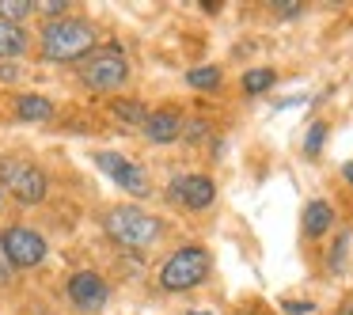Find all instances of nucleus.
Wrapping results in <instances>:
<instances>
[{"label": "nucleus", "mask_w": 353, "mask_h": 315, "mask_svg": "<svg viewBox=\"0 0 353 315\" xmlns=\"http://www.w3.org/2000/svg\"><path fill=\"white\" fill-rule=\"evenodd\" d=\"M34 12H42V16L54 23V19H65V16H69V0H42V4H34Z\"/></svg>", "instance_id": "6ab92c4d"}, {"label": "nucleus", "mask_w": 353, "mask_h": 315, "mask_svg": "<svg viewBox=\"0 0 353 315\" xmlns=\"http://www.w3.org/2000/svg\"><path fill=\"white\" fill-rule=\"evenodd\" d=\"M95 163H99V167L118 183V190H125L130 198H148V194H152L148 171L141 167V163L125 160L122 152H107V148H103V152H95Z\"/></svg>", "instance_id": "0eeeda50"}, {"label": "nucleus", "mask_w": 353, "mask_h": 315, "mask_svg": "<svg viewBox=\"0 0 353 315\" xmlns=\"http://www.w3.org/2000/svg\"><path fill=\"white\" fill-rule=\"evenodd\" d=\"M274 12H277V16H300V4H281V0H277Z\"/></svg>", "instance_id": "4be33fe9"}, {"label": "nucleus", "mask_w": 353, "mask_h": 315, "mask_svg": "<svg viewBox=\"0 0 353 315\" xmlns=\"http://www.w3.org/2000/svg\"><path fill=\"white\" fill-rule=\"evenodd\" d=\"M110 114L125 125H141V130H145V122H148V107L137 99H114L110 103Z\"/></svg>", "instance_id": "4468645a"}, {"label": "nucleus", "mask_w": 353, "mask_h": 315, "mask_svg": "<svg viewBox=\"0 0 353 315\" xmlns=\"http://www.w3.org/2000/svg\"><path fill=\"white\" fill-rule=\"evenodd\" d=\"M186 84L198 88V92H216V88H221V69H216V65L190 69V72H186Z\"/></svg>", "instance_id": "2eb2a0df"}, {"label": "nucleus", "mask_w": 353, "mask_h": 315, "mask_svg": "<svg viewBox=\"0 0 353 315\" xmlns=\"http://www.w3.org/2000/svg\"><path fill=\"white\" fill-rule=\"evenodd\" d=\"M274 69H251V72H243V92L247 95H262V92H270L274 88Z\"/></svg>", "instance_id": "f3484780"}, {"label": "nucleus", "mask_w": 353, "mask_h": 315, "mask_svg": "<svg viewBox=\"0 0 353 315\" xmlns=\"http://www.w3.org/2000/svg\"><path fill=\"white\" fill-rule=\"evenodd\" d=\"M323 141H327V125L312 122V130H307V137H304V156L307 160H315V156L323 152Z\"/></svg>", "instance_id": "a211bd4d"}, {"label": "nucleus", "mask_w": 353, "mask_h": 315, "mask_svg": "<svg viewBox=\"0 0 353 315\" xmlns=\"http://www.w3.org/2000/svg\"><path fill=\"white\" fill-rule=\"evenodd\" d=\"M0 201H4V190H0Z\"/></svg>", "instance_id": "cd10ccee"}, {"label": "nucleus", "mask_w": 353, "mask_h": 315, "mask_svg": "<svg viewBox=\"0 0 353 315\" xmlns=\"http://www.w3.org/2000/svg\"><path fill=\"white\" fill-rule=\"evenodd\" d=\"M8 277H12V262L4 258V251H0V281H8Z\"/></svg>", "instance_id": "5701e85b"}, {"label": "nucleus", "mask_w": 353, "mask_h": 315, "mask_svg": "<svg viewBox=\"0 0 353 315\" xmlns=\"http://www.w3.org/2000/svg\"><path fill=\"white\" fill-rule=\"evenodd\" d=\"M171 198L179 201V205H186V209H209L213 205V198H216V183L209 175H179L175 183H171Z\"/></svg>", "instance_id": "1a4fd4ad"}, {"label": "nucleus", "mask_w": 353, "mask_h": 315, "mask_svg": "<svg viewBox=\"0 0 353 315\" xmlns=\"http://www.w3.org/2000/svg\"><path fill=\"white\" fill-rule=\"evenodd\" d=\"M80 77H84V84L92 88V92L110 95V92H118V88H125V80H130V57H125V50L114 46V42L95 46L92 54L84 57Z\"/></svg>", "instance_id": "7ed1b4c3"}, {"label": "nucleus", "mask_w": 353, "mask_h": 315, "mask_svg": "<svg viewBox=\"0 0 353 315\" xmlns=\"http://www.w3.org/2000/svg\"><path fill=\"white\" fill-rule=\"evenodd\" d=\"M0 190H8L19 205H39L50 194V179L42 167L16 156H0Z\"/></svg>", "instance_id": "39448f33"}, {"label": "nucleus", "mask_w": 353, "mask_h": 315, "mask_svg": "<svg viewBox=\"0 0 353 315\" xmlns=\"http://www.w3.org/2000/svg\"><path fill=\"white\" fill-rule=\"evenodd\" d=\"M16 118L19 122H50L54 118V103L46 99V95H34V92H27V95H19L16 99Z\"/></svg>", "instance_id": "f8f14e48"}, {"label": "nucleus", "mask_w": 353, "mask_h": 315, "mask_svg": "<svg viewBox=\"0 0 353 315\" xmlns=\"http://www.w3.org/2000/svg\"><path fill=\"white\" fill-rule=\"evenodd\" d=\"M285 312L289 315H312L315 304H307V300H285Z\"/></svg>", "instance_id": "412c9836"}, {"label": "nucleus", "mask_w": 353, "mask_h": 315, "mask_svg": "<svg viewBox=\"0 0 353 315\" xmlns=\"http://www.w3.org/2000/svg\"><path fill=\"white\" fill-rule=\"evenodd\" d=\"M183 125H186V118L179 114V110H171V107H163V110H148L145 137L152 141V145H171V141L183 137Z\"/></svg>", "instance_id": "9d476101"}, {"label": "nucleus", "mask_w": 353, "mask_h": 315, "mask_svg": "<svg viewBox=\"0 0 353 315\" xmlns=\"http://www.w3.org/2000/svg\"><path fill=\"white\" fill-rule=\"evenodd\" d=\"M330 224H334V209H330V201H323V198L307 201V205H304V232H307V236H312V239L327 236Z\"/></svg>", "instance_id": "9b49d317"}, {"label": "nucleus", "mask_w": 353, "mask_h": 315, "mask_svg": "<svg viewBox=\"0 0 353 315\" xmlns=\"http://www.w3.org/2000/svg\"><path fill=\"white\" fill-rule=\"evenodd\" d=\"M95 50V31L88 19H77V16H65V19H54V23L42 27L39 34V57L46 65H69V61H80Z\"/></svg>", "instance_id": "f257e3e1"}, {"label": "nucleus", "mask_w": 353, "mask_h": 315, "mask_svg": "<svg viewBox=\"0 0 353 315\" xmlns=\"http://www.w3.org/2000/svg\"><path fill=\"white\" fill-rule=\"evenodd\" d=\"M0 251L12 262V270H31L46 258V239L27 224H12L0 232Z\"/></svg>", "instance_id": "423d86ee"}, {"label": "nucleus", "mask_w": 353, "mask_h": 315, "mask_svg": "<svg viewBox=\"0 0 353 315\" xmlns=\"http://www.w3.org/2000/svg\"><path fill=\"white\" fill-rule=\"evenodd\" d=\"M338 315H353V300H345V304L338 307Z\"/></svg>", "instance_id": "393cba45"}, {"label": "nucleus", "mask_w": 353, "mask_h": 315, "mask_svg": "<svg viewBox=\"0 0 353 315\" xmlns=\"http://www.w3.org/2000/svg\"><path fill=\"white\" fill-rule=\"evenodd\" d=\"M27 46H31V42H27L23 27L4 23V19H0V57H4V61H8V57H23Z\"/></svg>", "instance_id": "ddd939ff"}, {"label": "nucleus", "mask_w": 353, "mask_h": 315, "mask_svg": "<svg viewBox=\"0 0 353 315\" xmlns=\"http://www.w3.org/2000/svg\"><path fill=\"white\" fill-rule=\"evenodd\" d=\"M34 16V0H0V19L23 27V19Z\"/></svg>", "instance_id": "dca6fc26"}, {"label": "nucleus", "mask_w": 353, "mask_h": 315, "mask_svg": "<svg viewBox=\"0 0 353 315\" xmlns=\"http://www.w3.org/2000/svg\"><path fill=\"white\" fill-rule=\"evenodd\" d=\"M209 266H213V262H209L205 247H198V243L179 247L175 254H168V258H163L160 285L168 292H190V289H198V285L209 277Z\"/></svg>", "instance_id": "20e7f679"}, {"label": "nucleus", "mask_w": 353, "mask_h": 315, "mask_svg": "<svg viewBox=\"0 0 353 315\" xmlns=\"http://www.w3.org/2000/svg\"><path fill=\"white\" fill-rule=\"evenodd\" d=\"M69 300L80 307V312H103L110 300V289L95 270H77L69 277Z\"/></svg>", "instance_id": "6e6552de"}, {"label": "nucleus", "mask_w": 353, "mask_h": 315, "mask_svg": "<svg viewBox=\"0 0 353 315\" xmlns=\"http://www.w3.org/2000/svg\"><path fill=\"white\" fill-rule=\"evenodd\" d=\"M342 179H345V183L353 186V163H345V167H342Z\"/></svg>", "instance_id": "b1692460"}, {"label": "nucleus", "mask_w": 353, "mask_h": 315, "mask_svg": "<svg viewBox=\"0 0 353 315\" xmlns=\"http://www.w3.org/2000/svg\"><path fill=\"white\" fill-rule=\"evenodd\" d=\"M239 315H259V312H239Z\"/></svg>", "instance_id": "a878e982"}, {"label": "nucleus", "mask_w": 353, "mask_h": 315, "mask_svg": "<svg viewBox=\"0 0 353 315\" xmlns=\"http://www.w3.org/2000/svg\"><path fill=\"white\" fill-rule=\"evenodd\" d=\"M103 228L125 251H148L152 243H160L163 236V221L152 213H145L141 205H114L103 216Z\"/></svg>", "instance_id": "f03ea898"}, {"label": "nucleus", "mask_w": 353, "mask_h": 315, "mask_svg": "<svg viewBox=\"0 0 353 315\" xmlns=\"http://www.w3.org/2000/svg\"><path fill=\"white\" fill-rule=\"evenodd\" d=\"M190 315H205V312H190Z\"/></svg>", "instance_id": "bb28decb"}, {"label": "nucleus", "mask_w": 353, "mask_h": 315, "mask_svg": "<svg viewBox=\"0 0 353 315\" xmlns=\"http://www.w3.org/2000/svg\"><path fill=\"white\" fill-rule=\"evenodd\" d=\"M345 254H350V236H342V239L334 243V251H330V262H327V266H330V274H342Z\"/></svg>", "instance_id": "aec40b11"}]
</instances>
